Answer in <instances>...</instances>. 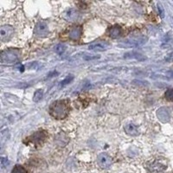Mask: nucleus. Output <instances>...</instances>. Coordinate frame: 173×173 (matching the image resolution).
I'll return each mask as SVG.
<instances>
[{
  "mask_svg": "<svg viewBox=\"0 0 173 173\" xmlns=\"http://www.w3.org/2000/svg\"><path fill=\"white\" fill-rule=\"evenodd\" d=\"M69 101L67 100H56L49 107V114L52 117L57 120H63L69 113Z\"/></svg>",
  "mask_w": 173,
  "mask_h": 173,
  "instance_id": "1",
  "label": "nucleus"
},
{
  "mask_svg": "<svg viewBox=\"0 0 173 173\" xmlns=\"http://www.w3.org/2000/svg\"><path fill=\"white\" fill-rule=\"evenodd\" d=\"M145 168L149 173H161L167 168V162L164 158H157L146 163Z\"/></svg>",
  "mask_w": 173,
  "mask_h": 173,
  "instance_id": "2",
  "label": "nucleus"
},
{
  "mask_svg": "<svg viewBox=\"0 0 173 173\" xmlns=\"http://www.w3.org/2000/svg\"><path fill=\"white\" fill-rule=\"evenodd\" d=\"M21 56V51L17 49H7L1 53V63L11 64L17 63Z\"/></svg>",
  "mask_w": 173,
  "mask_h": 173,
  "instance_id": "3",
  "label": "nucleus"
},
{
  "mask_svg": "<svg viewBox=\"0 0 173 173\" xmlns=\"http://www.w3.org/2000/svg\"><path fill=\"white\" fill-rule=\"evenodd\" d=\"M148 38L144 36H133V37H129L127 39L121 41L118 44V46L120 48H138L145 44Z\"/></svg>",
  "mask_w": 173,
  "mask_h": 173,
  "instance_id": "4",
  "label": "nucleus"
},
{
  "mask_svg": "<svg viewBox=\"0 0 173 173\" xmlns=\"http://www.w3.org/2000/svg\"><path fill=\"white\" fill-rule=\"evenodd\" d=\"M47 138V133L45 131H38L36 133H33L29 138H27L28 142L31 143L34 145H41Z\"/></svg>",
  "mask_w": 173,
  "mask_h": 173,
  "instance_id": "5",
  "label": "nucleus"
},
{
  "mask_svg": "<svg viewBox=\"0 0 173 173\" xmlns=\"http://www.w3.org/2000/svg\"><path fill=\"white\" fill-rule=\"evenodd\" d=\"M14 34V29L11 25H3L0 29V40L4 42L12 39Z\"/></svg>",
  "mask_w": 173,
  "mask_h": 173,
  "instance_id": "6",
  "label": "nucleus"
},
{
  "mask_svg": "<svg viewBox=\"0 0 173 173\" xmlns=\"http://www.w3.org/2000/svg\"><path fill=\"white\" fill-rule=\"evenodd\" d=\"M97 162H98L99 165L102 169H109L113 164L112 158L106 152H102V153L99 154L97 157Z\"/></svg>",
  "mask_w": 173,
  "mask_h": 173,
  "instance_id": "7",
  "label": "nucleus"
},
{
  "mask_svg": "<svg viewBox=\"0 0 173 173\" xmlns=\"http://www.w3.org/2000/svg\"><path fill=\"white\" fill-rule=\"evenodd\" d=\"M110 47L111 44L107 41H97L91 43L88 46V49L93 51H105L107 50Z\"/></svg>",
  "mask_w": 173,
  "mask_h": 173,
  "instance_id": "8",
  "label": "nucleus"
},
{
  "mask_svg": "<svg viewBox=\"0 0 173 173\" xmlns=\"http://www.w3.org/2000/svg\"><path fill=\"white\" fill-rule=\"evenodd\" d=\"M157 117L163 123L169 122L170 120H171L170 110L168 109L167 107H162L160 108H158V111H157Z\"/></svg>",
  "mask_w": 173,
  "mask_h": 173,
  "instance_id": "9",
  "label": "nucleus"
},
{
  "mask_svg": "<svg viewBox=\"0 0 173 173\" xmlns=\"http://www.w3.org/2000/svg\"><path fill=\"white\" fill-rule=\"evenodd\" d=\"M34 32L37 36H46L49 34V28L47 23L43 21L38 22L35 27Z\"/></svg>",
  "mask_w": 173,
  "mask_h": 173,
  "instance_id": "10",
  "label": "nucleus"
},
{
  "mask_svg": "<svg viewBox=\"0 0 173 173\" xmlns=\"http://www.w3.org/2000/svg\"><path fill=\"white\" fill-rule=\"evenodd\" d=\"M82 35V28L80 25L73 26L69 31V39L73 41H78L81 38Z\"/></svg>",
  "mask_w": 173,
  "mask_h": 173,
  "instance_id": "11",
  "label": "nucleus"
},
{
  "mask_svg": "<svg viewBox=\"0 0 173 173\" xmlns=\"http://www.w3.org/2000/svg\"><path fill=\"white\" fill-rule=\"evenodd\" d=\"M64 18L69 22H75L79 17V12L74 8H71L64 13Z\"/></svg>",
  "mask_w": 173,
  "mask_h": 173,
  "instance_id": "12",
  "label": "nucleus"
},
{
  "mask_svg": "<svg viewBox=\"0 0 173 173\" xmlns=\"http://www.w3.org/2000/svg\"><path fill=\"white\" fill-rule=\"evenodd\" d=\"M108 36L113 39H116L122 35V29L120 25H114L108 29Z\"/></svg>",
  "mask_w": 173,
  "mask_h": 173,
  "instance_id": "13",
  "label": "nucleus"
},
{
  "mask_svg": "<svg viewBox=\"0 0 173 173\" xmlns=\"http://www.w3.org/2000/svg\"><path fill=\"white\" fill-rule=\"evenodd\" d=\"M125 132L129 136H132V137H136V136H138V134H139L138 128L135 127L133 124H127V125H126Z\"/></svg>",
  "mask_w": 173,
  "mask_h": 173,
  "instance_id": "14",
  "label": "nucleus"
},
{
  "mask_svg": "<svg viewBox=\"0 0 173 173\" xmlns=\"http://www.w3.org/2000/svg\"><path fill=\"white\" fill-rule=\"evenodd\" d=\"M124 57L127 58V59H136V60H138V61H144V60L146 59L142 54L135 51L126 53V54L124 55Z\"/></svg>",
  "mask_w": 173,
  "mask_h": 173,
  "instance_id": "15",
  "label": "nucleus"
},
{
  "mask_svg": "<svg viewBox=\"0 0 173 173\" xmlns=\"http://www.w3.org/2000/svg\"><path fill=\"white\" fill-rule=\"evenodd\" d=\"M42 95H43V91L42 89H38L36 90L34 93V98H33V100L35 102H38L40 101L42 98Z\"/></svg>",
  "mask_w": 173,
  "mask_h": 173,
  "instance_id": "16",
  "label": "nucleus"
},
{
  "mask_svg": "<svg viewBox=\"0 0 173 173\" xmlns=\"http://www.w3.org/2000/svg\"><path fill=\"white\" fill-rule=\"evenodd\" d=\"M73 79H74V76H73V75H69V76H67L63 81H62L60 82V86H66V85H68L69 83H70L71 81H73Z\"/></svg>",
  "mask_w": 173,
  "mask_h": 173,
  "instance_id": "17",
  "label": "nucleus"
},
{
  "mask_svg": "<svg viewBox=\"0 0 173 173\" xmlns=\"http://www.w3.org/2000/svg\"><path fill=\"white\" fill-rule=\"evenodd\" d=\"M12 173H28L27 171L21 165H16L15 167L13 168Z\"/></svg>",
  "mask_w": 173,
  "mask_h": 173,
  "instance_id": "18",
  "label": "nucleus"
},
{
  "mask_svg": "<svg viewBox=\"0 0 173 173\" xmlns=\"http://www.w3.org/2000/svg\"><path fill=\"white\" fill-rule=\"evenodd\" d=\"M65 49H66V47L63 44H57L56 46V48H55V50H56V52L57 53L58 55H62L65 51Z\"/></svg>",
  "mask_w": 173,
  "mask_h": 173,
  "instance_id": "19",
  "label": "nucleus"
},
{
  "mask_svg": "<svg viewBox=\"0 0 173 173\" xmlns=\"http://www.w3.org/2000/svg\"><path fill=\"white\" fill-rule=\"evenodd\" d=\"M165 97L167 100L173 101V89H168L165 93Z\"/></svg>",
  "mask_w": 173,
  "mask_h": 173,
  "instance_id": "20",
  "label": "nucleus"
},
{
  "mask_svg": "<svg viewBox=\"0 0 173 173\" xmlns=\"http://www.w3.org/2000/svg\"><path fill=\"white\" fill-rule=\"evenodd\" d=\"M158 14L161 17H165V12H164V9L160 4H158Z\"/></svg>",
  "mask_w": 173,
  "mask_h": 173,
  "instance_id": "21",
  "label": "nucleus"
},
{
  "mask_svg": "<svg viewBox=\"0 0 173 173\" xmlns=\"http://www.w3.org/2000/svg\"><path fill=\"white\" fill-rule=\"evenodd\" d=\"M9 164V162H8V159L5 158V157H2L1 158V166L2 168H5Z\"/></svg>",
  "mask_w": 173,
  "mask_h": 173,
  "instance_id": "22",
  "label": "nucleus"
},
{
  "mask_svg": "<svg viewBox=\"0 0 173 173\" xmlns=\"http://www.w3.org/2000/svg\"><path fill=\"white\" fill-rule=\"evenodd\" d=\"M165 60L167 62H173V52H171V54H169L167 56V57L165 58Z\"/></svg>",
  "mask_w": 173,
  "mask_h": 173,
  "instance_id": "23",
  "label": "nucleus"
}]
</instances>
